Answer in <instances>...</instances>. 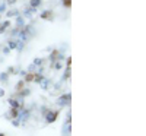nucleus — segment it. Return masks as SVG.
Segmentation results:
<instances>
[{
	"mask_svg": "<svg viewBox=\"0 0 146 136\" xmlns=\"http://www.w3.org/2000/svg\"><path fill=\"white\" fill-rule=\"evenodd\" d=\"M23 27H25V18H23V16H21V15H18L16 16V28H23Z\"/></svg>",
	"mask_w": 146,
	"mask_h": 136,
	"instance_id": "7",
	"label": "nucleus"
},
{
	"mask_svg": "<svg viewBox=\"0 0 146 136\" xmlns=\"http://www.w3.org/2000/svg\"><path fill=\"white\" fill-rule=\"evenodd\" d=\"M40 86L42 89H48L51 86V81L50 79H45V78H42L41 81H40Z\"/></svg>",
	"mask_w": 146,
	"mask_h": 136,
	"instance_id": "4",
	"label": "nucleus"
},
{
	"mask_svg": "<svg viewBox=\"0 0 146 136\" xmlns=\"http://www.w3.org/2000/svg\"><path fill=\"white\" fill-rule=\"evenodd\" d=\"M41 111H42V116H44V119H45L47 123L56 121V119H57V116H58L57 111H51V110H48V108H42Z\"/></svg>",
	"mask_w": 146,
	"mask_h": 136,
	"instance_id": "1",
	"label": "nucleus"
},
{
	"mask_svg": "<svg viewBox=\"0 0 146 136\" xmlns=\"http://www.w3.org/2000/svg\"><path fill=\"white\" fill-rule=\"evenodd\" d=\"M7 79H9V73H0V81L7 82Z\"/></svg>",
	"mask_w": 146,
	"mask_h": 136,
	"instance_id": "14",
	"label": "nucleus"
},
{
	"mask_svg": "<svg viewBox=\"0 0 146 136\" xmlns=\"http://www.w3.org/2000/svg\"><path fill=\"white\" fill-rule=\"evenodd\" d=\"M34 12H36V9H34V7H27L25 10H23V18H32V15H34Z\"/></svg>",
	"mask_w": 146,
	"mask_h": 136,
	"instance_id": "6",
	"label": "nucleus"
},
{
	"mask_svg": "<svg viewBox=\"0 0 146 136\" xmlns=\"http://www.w3.org/2000/svg\"><path fill=\"white\" fill-rule=\"evenodd\" d=\"M70 100H72V95H70V94H63V95L58 97L57 104H58L60 107H66V105L70 104Z\"/></svg>",
	"mask_w": 146,
	"mask_h": 136,
	"instance_id": "2",
	"label": "nucleus"
},
{
	"mask_svg": "<svg viewBox=\"0 0 146 136\" xmlns=\"http://www.w3.org/2000/svg\"><path fill=\"white\" fill-rule=\"evenodd\" d=\"M3 95H5V91H3V89H0V97H3Z\"/></svg>",
	"mask_w": 146,
	"mask_h": 136,
	"instance_id": "17",
	"label": "nucleus"
},
{
	"mask_svg": "<svg viewBox=\"0 0 146 136\" xmlns=\"http://www.w3.org/2000/svg\"><path fill=\"white\" fill-rule=\"evenodd\" d=\"M5 10H6V2H3V0H0V15H2Z\"/></svg>",
	"mask_w": 146,
	"mask_h": 136,
	"instance_id": "13",
	"label": "nucleus"
},
{
	"mask_svg": "<svg viewBox=\"0 0 146 136\" xmlns=\"http://www.w3.org/2000/svg\"><path fill=\"white\" fill-rule=\"evenodd\" d=\"M41 18L42 19H48V21H53V12L51 10H42L41 12Z\"/></svg>",
	"mask_w": 146,
	"mask_h": 136,
	"instance_id": "5",
	"label": "nucleus"
},
{
	"mask_svg": "<svg viewBox=\"0 0 146 136\" xmlns=\"http://www.w3.org/2000/svg\"><path fill=\"white\" fill-rule=\"evenodd\" d=\"M18 15H19V10H18V9H10V10L7 12V16H9V18H12V16L16 18Z\"/></svg>",
	"mask_w": 146,
	"mask_h": 136,
	"instance_id": "9",
	"label": "nucleus"
},
{
	"mask_svg": "<svg viewBox=\"0 0 146 136\" xmlns=\"http://www.w3.org/2000/svg\"><path fill=\"white\" fill-rule=\"evenodd\" d=\"M70 130H72V121L70 119H67L63 125V136H70Z\"/></svg>",
	"mask_w": 146,
	"mask_h": 136,
	"instance_id": "3",
	"label": "nucleus"
},
{
	"mask_svg": "<svg viewBox=\"0 0 146 136\" xmlns=\"http://www.w3.org/2000/svg\"><path fill=\"white\" fill-rule=\"evenodd\" d=\"M16 0H6V5H15Z\"/></svg>",
	"mask_w": 146,
	"mask_h": 136,
	"instance_id": "16",
	"label": "nucleus"
},
{
	"mask_svg": "<svg viewBox=\"0 0 146 136\" xmlns=\"http://www.w3.org/2000/svg\"><path fill=\"white\" fill-rule=\"evenodd\" d=\"M9 25H10V22H9V21H5L2 25H0V34H3V32L9 28Z\"/></svg>",
	"mask_w": 146,
	"mask_h": 136,
	"instance_id": "8",
	"label": "nucleus"
},
{
	"mask_svg": "<svg viewBox=\"0 0 146 136\" xmlns=\"http://www.w3.org/2000/svg\"><path fill=\"white\" fill-rule=\"evenodd\" d=\"M53 67L58 70V69H62V67H63V63H62L60 60H56V61H53Z\"/></svg>",
	"mask_w": 146,
	"mask_h": 136,
	"instance_id": "12",
	"label": "nucleus"
},
{
	"mask_svg": "<svg viewBox=\"0 0 146 136\" xmlns=\"http://www.w3.org/2000/svg\"><path fill=\"white\" fill-rule=\"evenodd\" d=\"M0 136H3V135H2V133H0Z\"/></svg>",
	"mask_w": 146,
	"mask_h": 136,
	"instance_id": "18",
	"label": "nucleus"
},
{
	"mask_svg": "<svg viewBox=\"0 0 146 136\" xmlns=\"http://www.w3.org/2000/svg\"><path fill=\"white\" fill-rule=\"evenodd\" d=\"M41 3H42V0H31V7L36 9V7L41 6Z\"/></svg>",
	"mask_w": 146,
	"mask_h": 136,
	"instance_id": "10",
	"label": "nucleus"
},
{
	"mask_svg": "<svg viewBox=\"0 0 146 136\" xmlns=\"http://www.w3.org/2000/svg\"><path fill=\"white\" fill-rule=\"evenodd\" d=\"M7 47H9V50H15L16 48V41L15 40H9L7 41Z\"/></svg>",
	"mask_w": 146,
	"mask_h": 136,
	"instance_id": "11",
	"label": "nucleus"
},
{
	"mask_svg": "<svg viewBox=\"0 0 146 136\" xmlns=\"http://www.w3.org/2000/svg\"><path fill=\"white\" fill-rule=\"evenodd\" d=\"M9 51H10V50H9V47H7V45L3 47V54H9Z\"/></svg>",
	"mask_w": 146,
	"mask_h": 136,
	"instance_id": "15",
	"label": "nucleus"
}]
</instances>
